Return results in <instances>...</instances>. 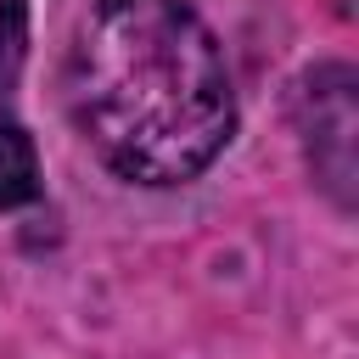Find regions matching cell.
Returning a JSON list of instances; mask_svg holds the SVG:
<instances>
[{
	"instance_id": "obj_4",
	"label": "cell",
	"mask_w": 359,
	"mask_h": 359,
	"mask_svg": "<svg viewBox=\"0 0 359 359\" xmlns=\"http://www.w3.org/2000/svg\"><path fill=\"white\" fill-rule=\"evenodd\" d=\"M22 0H6L0 6V84L17 79V62H22Z\"/></svg>"
},
{
	"instance_id": "obj_1",
	"label": "cell",
	"mask_w": 359,
	"mask_h": 359,
	"mask_svg": "<svg viewBox=\"0 0 359 359\" xmlns=\"http://www.w3.org/2000/svg\"><path fill=\"white\" fill-rule=\"evenodd\" d=\"M62 90L95 157L135 185L196 180L236 129L224 50L180 0H95Z\"/></svg>"
},
{
	"instance_id": "obj_3",
	"label": "cell",
	"mask_w": 359,
	"mask_h": 359,
	"mask_svg": "<svg viewBox=\"0 0 359 359\" xmlns=\"http://www.w3.org/2000/svg\"><path fill=\"white\" fill-rule=\"evenodd\" d=\"M39 191V157L17 118L0 112V208H22Z\"/></svg>"
},
{
	"instance_id": "obj_2",
	"label": "cell",
	"mask_w": 359,
	"mask_h": 359,
	"mask_svg": "<svg viewBox=\"0 0 359 359\" xmlns=\"http://www.w3.org/2000/svg\"><path fill=\"white\" fill-rule=\"evenodd\" d=\"M297 123H303V146H309V163H314V180L342 202L353 208V180H359V107H353V67L342 62H325L303 79V95H297Z\"/></svg>"
}]
</instances>
